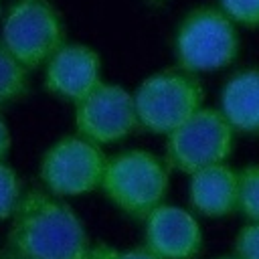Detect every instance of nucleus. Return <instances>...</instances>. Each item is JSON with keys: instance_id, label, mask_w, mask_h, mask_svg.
<instances>
[{"instance_id": "f257e3e1", "label": "nucleus", "mask_w": 259, "mask_h": 259, "mask_svg": "<svg viewBox=\"0 0 259 259\" xmlns=\"http://www.w3.org/2000/svg\"><path fill=\"white\" fill-rule=\"evenodd\" d=\"M8 241L22 259H81L91 247L75 210L40 190L22 194Z\"/></svg>"}, {"instance_id": "f03ea898", "label": "nucleus", "mask_w": 259, "mask_h": 259, "mask_svg": "<svg viewBox=\"0 0 259 259\" xmlns=\"http://www.w3.org/2000/svg\"><path fill=\"white\" fill-rule=\"evenodd\" d=\"M174 55L180 71L190 75L229 67L239 55V34L235 22L212 6L190 10L178 24Z\"/></svg>"}, {"instance_id": "7ed1b4c3", "label": "nucleus", "mask_w": 259, "mask_h": 259, "mask_svg": "<svg viewBox=\"0 0 259 259\" xmlns=\"http://www.w3.org/2000/svg\"><path fill=\"white\" fill-rule=\"evenodd\" d=\"M101 188L117 208L146 219L168 192V168L152 152L127 150L107 158Z\"/></svg>"}, {"instance_id": "20e7f679", "label": "nucleus", "mask_w": 259, "mask_h": 259, "mask_svg": "<svg viewBox=\"0 0 259 259\" xmlns=\"http://www.w3.org/2000/svg\"><path fill=\"white\" fill-rule=\"evenodd\" d=\"M204 99L200 81L180 69H166L146 77L134 93L138 123L152 134H172L192 117Z\"/></svg>"}, {"instance_id": "39448f33", "label": "nucleus", "mask_w": 259, "mask_h": 259, "mask_svg": "<svg viewBox=\"0 0 259 259\" xmlns=\"http://www.w3.org/2000/svg\"><path fill=\"white\" fill-rule=\"evenodd\" d=\"M233 146L235 130L221 109L200 107L180 127L168 134L166 166L192 176L208 166L225 164Z\"/></svg>"}, {"instance_id": "423d86ee", "label": "nucleus", "mask_w": 259, "mask_h": 259, "mask_svg": "<svg viewBox=\"0 0 259 259\" xmlns=\"http://www.w3.org/2000/svg\"><path fill=\"white\" fill-rule=\"evenodd\" d=\"M2 45L20 65L34 69L65 45L63 20L47 0H20L4 16Z\"/></svg>"}, {"instance_id": "0eeeda50", "label": "nucleus", "mask_w": 259, "mask_h": 259, "mask_svg": "<svg viewBox=\"0 0 259 259\" xmlns=\"http://www.w3.org/2000/svg\"><path fill=\"white\" fill-rule=\"evenodd\" d=\"M107 158L81 136H65L42 156L40 178L55 196H81L101 186Z\"/></svg>"}, {"instance_id": "6e6552de", "label": "nucleus", "mask_w": 259, "mask_h": 259, "mask_svg": "<svg viewBox=\"0 0 259 259\" xmlns=\"http://www.w3.org/2000/svg\"><path fill=\"white\" fill-rule=\"evenodd\" d=\"M75 125L81 138L93 144H113L130 136L140 123L134 95L121 85L99 83L75 103Z\"/></svg>"}, {"instance_id": "1a4fd4ad", "label": "nucleus", "mask_w": 259, "mask_h": 259, "mask_svg": "<svg viewBox=\"0 0 259 259\" xmlns=\"http://www.w3.org/2000/svg\"><path fill=\"white\" fill-rule=\"evenodd\" d=\"M144 237V247L158 259H194L202 249L198 221L174 204H160L146 217Z\"/></svg>"}, {"instance_id": "9d476101", "label": "nucleus", "mask_w": 259, "mask_h": 259, "mask_svg": "<svg viewBox=\"0 0 259 259\" xmlns=\"http://www.w3.org/2000/svg\"><path fill=\"white\" fill-rule=\"evenodd\" d=\"M101 83V59L87 45H63L45 69V89L67 101H81Z\"/></svg>"}, {"instance_id": "9b49d317", "label": "nucleus", "mask_w": 259, "mask_h": 259, "mask_svg": "<svg viewBox=\"0 0 259 259\" xmlns=\"http://www.w3.org/2000/svg\"><path fill=\"white\" fill-rule=\"evenodd\" d=\"M190 204L204 217H227L239 204V172L227 164L208 166L190 178Z\"/></svg>"}, {"instance_id": "f8f14e48", "label": "nucleus", "mask_w": 259, "mask_h": 259, "mask_svg": "<svg viewBox=\"0 0 259 259\" xmlns=\"http://www.w3.org/2000/svg\"><path fill=\"white\" fill-rule=\"evenodd\" d=\"M221 113L235 132L259 136V69L235 73L221 91Z\"/></svg>"}, {"instance_id": "ddd939ff", "label": "nucleus", "mask_w": 259, "mask_h": 259, "mask_svg": "<svg viewBox=\"0 0 259 259\" xmlns=\"http://www.w3.org/2000/svg\"><path fill=\"white\" fill-rule=\"evenodd\" d=\"M28 69L20 65L0 40V107L20 99L28 89Z\"/></svg>"}, {"instance_id": "4468645a", "label": "nucleus", "mask_w": 259, "mask_h": 259, "mask_svg": "<svg viewBox=\"0 0 259 259\" xmlns=\"http://www.w3.org/2000/svg\"><path fill=\"white\" fill-rule=\"evenodd\" d=\"M249 223H259V164L245 166L239 170V204Z\"/></svg>"}, {"instance_id": "2eb2a0df", "label": "nucleus", "mask_w": 259, "mask_h": 259, "mask_svg": "<svg viewBox=\"0 0 259 259\" xmlns=\"http://www.w3.org/2000/svg\"><path fill=\"white\" fill-rule=\"evenodd\" d=\"M20 198V180L16 172L4 162H0V221L12 217Z\"/></svg>"}, {"instance_id": "dca6fc26", "label": "nucleus", "mask_w": 259, "mask_h": 259, "mask_svg": "<svg viewBox=\"0 0 259 259\" xmlns=\"http://www.w3.org/2000/svg\"><path fill=\"white\" fill-rule=\"evenodd\" d=\"M221 10L243 26H259V0H219Z\"/></svg>"}, {"instance_id": "f3484780", "label": "nucleus", "mask_w": 259, "mask_h": 259, "mask_svg": "<svg viewBox=\"0 0 259 259\" xmlns=\"http://www.w3.org/2000/svg\"><path fill=\"white\" fill-rule=\"evenodd\" d=\"M235 255L239 259H259V223H247L235 237Z\"/></svg>"}, {"instance_id": "a211bd4d", "label": "nucleus", "mask_w": 259, "mask_h": 259, "mask_svg": "<svg viewBox=\"0 0 259 259\" xmlns=\"http://www.w3.org/2000/svg\"><path fill=\"white\" fill-rule=\"evenodd\" d=\"M111 259H158L152 251H148L146 247H136L130 251H115Z\"/></svg>"}, {"instance_id": "6ab92c4d", "label": "nucleus", "mask_w": 259, "mask_h": 259, "mask_svg": "<svg viewBox=\"0 0 259 259\" xmlns=\"http://www.w3.org/2000/svg\"><path fill=\"white\" fill-rule=\"evenodd\" d=\"M115 253V249H111L109 245H95V247H89V251L81 257V259H111Z\"/></svg>"}, {"instance_id": "aec40b11", "label": "nucleus", "mask_w": 259, "mask_h": 259, "mask_svg": "<svg viewBox=\"0 0 259 259\" xmlns=\"http://www.w3.org/2000/svg\"><path fill=\"white\" fill-rule=\"evenodd\" d=\"M8 148H10V132H8L6 121H4L2 115H0V160L6 156Z\"/></svg>"}, {"instance_id": "412c9836", "label": "nucleus", "mask_w": 259, "mask_h": 259, "mask_svg": "<svg viewBox=\"0 0 259 259\" xmlns=\"http://www.w3.org/2000/svg\"><path fill=\"white\" fill-rule=\"evenodd\" d=\"M146 2H150V4H162V2H166V0H146Z\"/></svg>"}, {"instance_id": "4be33fe9", "label": "nucleus", "mask_w": 259, "mask_h": 259, "mask_svg": "<svg viewBox=\"0 0 259 259\" xmlns=\"http://www.w3.org/2000/svg\"><path fill=\"white\" fill-rule=\"evenodd\" d=\"M221 259H239L237 255H229V257H221Z\"/></svg>"}, {"instance_id": "5701e85b", "label": "nucleus", "mask_w": 259, "mask_h": 259, "mask_svg": "<svg viewBox=\"0 0 259 259\" xmlns=\"http://www.w3.org/2000/svg\"><path fill=\"white\" fill-rule=\"evenodd\" d=\"M4 259H22V257H18V255H14V257H4Z\"/></svg>"}]
</instances>
